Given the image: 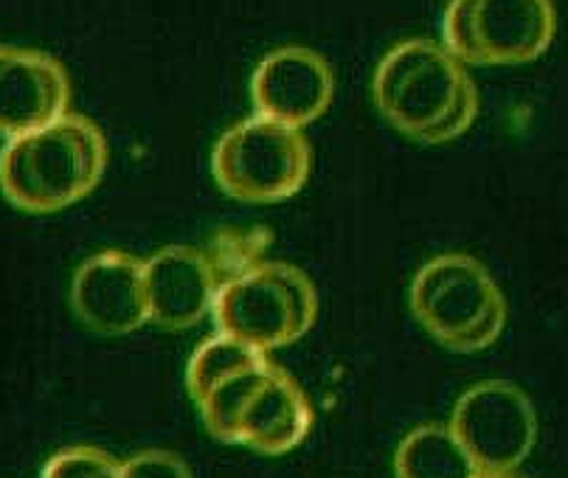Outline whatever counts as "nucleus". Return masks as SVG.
<instances>
[{"label":"nucleus","mask_w":568,"mask_h":478,"mask_svg":"<svg viewBox=\"0 0 568 478\" xmlns=\"http://www.w3.org/2000/svg\"><path fill=\"white\" fill-rule=\"evenodd\" d=\"M150 322L164 329H189L214 313L225 276L217 260L197 248L170 245L144 262Z\"/></svg>","instance_id":"obj_11"},{"label":"nucleus","mask_w":568,"mask_h":478,"mask_svg":"<svg viewBox=\"0 0 568 478\" xmlns=\"http://www.w3.org/2000/svg\"><path fill=\"white\" fill-rule=\"evenodd\" d=\"M108 166L104 133L68 113L34 133L9 139L0 150V192L31 214L62 212L99 186Z\"/></svg>","instance_id":"obj_2"},{"label":"nucleus","mask_w":568,"mask_h":478,"mask_svg":"<svg viewBox=\"0 0 568 478\" xmlns=\"http://www.w3.org/2000/svg\"><path fill=\"white\" fill-rule=\"evenodd\" d=\"M450 430L481 476H504L518 470L532 454L538 417L518 386L484 380L462 394L450 417Z\"/></svg>","instance_id":"obj_7"},{"label":"nucleus","mask_w":568,"mask_h":478,"mask_svg":"<svg viewBox=\"0 0 568 478\" xmlns=\"http://www.w3.org/2000/svg\"><path fill=\"white\" fill-rule=\"evenodd\" d=\"M412 313L425 333L454 352H481L507 324V302L496 278L467 254H442L412 282Z\"/></svg>","instance_id":"obj_3"},{"label":"nucleus","mask_w":568,"mask_h":478,"mask_svg":"<svg viewBox=\"0 0 568 478\" xmlns=\"http://www.w3.org/2000/svg\"><path fill=\"white\" fill-rule=\"evenodd\" d=\"M313 152L302 130L251 115L220 135L212 175L229 197L242 203H278L302 192Z\"/></svg>","instance_id":"obj_5"},{"label":"nucleus","mask_w":568,"mask_h":478,"mask_svg":"<svg viewBox=\"0 0 568 478\" xmlns=\"http://www.w3.org/2000/svg\"><path fill=\"white\" fill-rule=\"evenodd\" d=\"M372 93L383 119L423 144L459 139L478 113V91L465 62L434 40H405L388 51Z\"/></svg>","instance_id":"obj_1"},{"label":"nucleus","mask_w":568,"mask_h":478,"mask_svg":"<svg viewBox=\"0 0 568 478\" xmlns=\"http://www.w3.org/2000/svg\"><path fill=\"white\" fill-rule=\"evenodd\" d=\"M333 93L335 77L329 62L302 45L267 54L251 79L256 115L296 130L327 113Z\"/></svg>","instance_id":"obj_9"},{"label":"nucleus","mask_w":568,"mask_h":478,"mask_svg":"<svg viewBox=\"0 0 568 478\" xmlns=\"http://www.w3.org/2000/svg\"><path fill=\"white\" fill-rule=\"evenodd\" d=\"M551 0H450L445 49L470 65H520L538 60L555 40Z\"/></svg>","instance_id":"obj_6"},{"label":"nucleus","mask_w":568,"mask_h":478,"mask_svg":"<svg viewBox=\"0 0 568 478\" xmlns=\"http://www.w3.org/2000/svg\"><path fill=\"white\" fill-rule=\"evenodd\" d=\"M397 478H481L450 425H419L394 456Z\"/></svg>","instance_id":"obj_13"},{"label":"nucleus","mask_w":568,"mask_h":478,"mask_svg":"<svg viewBox=\"0 0 568 478\" xmlns=\"http://www.w3.org/2000/svg\"><path fill=\"white\" fill-rule=\"evenodd\" d=\"M212 315L220 333L271 352L310 333L318 315V293L307 273L265 260L220 287Z\"/></svg>","instance_id":"obj_4"},{"label":"nucleus","mask_w":568,"mask_h":478,"mask_svg":"<svg viewBox=\"0 0 568 478\" xmlns=\"http://www.w3.org/2000/svg\"><path fill=\"white\" fill-rule=\"evenodd\" d=\"M313 428V406L296 380L271 366L236 423V445L265 456L287 454L307 439Z\"/></svg>","instance_id":"obj_12"},{"label":"nucleus","mask_w":568,"mask_h":478,"mask_svg":"<svg viewBox=\"0 0 568 478\" xmlns=\"http://www.w3.org/2000/svg\"><path fill=\"white\" fill-rule=\"evenodd\" d=\"M481 478H524V476H518V472H504V476H481Z\"/></svg>","instance_id":"obj_17"},{"label":"nucleus","mask_w":568,"mask_h":478,"mask_svg":"<svg viewBox=\"0 0 568 478\" xmlns=\"http://www.w3.org/2000/svg\"><path fill=\"white\" fill-rule=\"evenodd\" d=\"M40 478H121V465L99 448H68L51 456Z\"/></svg>","instance_id":"obj_15"},{"label":"nucleus","mask_w":568,"mask_h":478,"mask_svg":"<svg viewBox=\"0 0 568 478\" xmlns=\"http://www.w3.org/2000/svg\"><path fill=\"white\" fill-rule=\"evenodd\" d=\"M71 79L43 51L0 45V135L18 139L68 115Z\"/></svg>","instance_id":"obj_10"},{"label":"nucleus","mask_w":568,"mask_h":478,"mask_svg":"<svg viewBox=\"0 0 568 478\" xmlns=\"http://www.w3.org/2000/svg\"><path fill=\"white\" fill-rule=\"evenodd\" d=\"M262 360H267L265 352L242 344V340L231 338L225 333L212 335V338L203 340L192 352V357H189L186 386L189 394H192V400H200L209 388L217 386L220 380H225L234 372L248 369V366L262 364Z\"/></svg>","instance_id":"obj_14"},{"label":"nucleus","mask_w":568,"mask_h":478,"mask_svg":"<svg viewBox=\"0 0 568 478\" xmlns=\"http://www.w3.org/2000/svg\"><path fill=\"white\" fill-rule=\"evenodd\" d=\"M121 478H192V472L175 454L144 450L121 465Z\"/></svg>","instance_id":"obj_16"},{"label":"nucleus","mask_w":568,"mask_h":478,"mask_svg":"<svg viewBox=\"0 0 568 478\" xmlns=\"http://www.w3.org/2000/svg\"><path fill=\"white\" fill-rule=\"evenodd\" d=\"M71 307L99 335H128L150 322L144 262L124 251H102L82 262L71 282Z\"/></svg>","instance_id":"obj_8"}]
</instances>
